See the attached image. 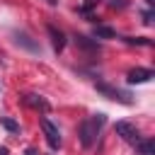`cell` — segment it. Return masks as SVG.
<instances>
[{
	"instance_id": "5bb4252c",
	"label": "cell",
	"mask_w": 155,
	"mask_h": 155,
	"mask_svg": "<svg viewBox=\"0 0 155 155\" xmlns=\"http://www.w3.org/2000/svg\"><path fill=\"white\" fill-rule=\"evenodd\" d=\"M143 22L145 24H153V12H143Z\"/></svg>"
},
{
	"instance_id": "30bf717a",
	"label": "cell",
	"mask_w": 155,
	"mask_h": 155,
	"mask_svg": "<svg viewBox=\"0 0 155 155\" xmlns=\"http://www.w3.org/2000/svg\"><path fill=\"white\" fill-rule=\"evenodd\" d=\"M94 36L97 39H114V29L111 27H104V24H97L94 27Z\"/></svg>"
},
{
	"instance_id": "4fadbf2b",
	"label": "cell",
	"mask_w": 155,
	"mask_h": 155,
	"mask_svg": "<svg viewBox=\"0 0 155 155\" xmlns=\"http://www.w3.org/2000/svg\"><path fill=\"white\" fill-rule=\"evenodd\" d=\"M126 41H128V44H140V46H150V44H153V41L145 39V36H136V39H133V36H126Z\"/></svg>"
},
{
	"instance_id": "52a82bcc",
	"label": "cell",
	"mask_w": 155,
	"mask_h": 155,
	"mask_svg": "<svg viewBox=\"0 0 155 155\" xmlns=\"http://www.w3.org/2000/svg\"><path fill=\"white\" fill-rule=\"evenodd\" d=\"M15 41H17V44H22L24 48H29L31 53H41V46H39L36 41H31V36H29V34H24V31H15Z\"/></svg>"
},
{
	"instance_id": "7a4b0ae2",
	"label": "cell",
	"mask_w": 155,
	"mask_h": 155,
	"mask_svg": "<svg viewBox=\"0 0 155 155\" xmlns=\"http://www.w3.org/2000/svg\"><path fill=\"white\" fill-rule=\"evenodd\" d=\"M94 87H97V92H99V94H104L107 99H114V102H121V104H133L131 94H128L126 90H121V87H114V85L102 82V80H97V82H94Z\"/></svg>"
},
{
	"instance_id": "9c48e42d",
	"label": "cell",
	"mask_w": 155,
	"mask_h": 155,
	"mask_svg": "<svg viewBox=\"0 0 155 155\" xmlns=\"http://www.w3.org/2000/svg\"><path fill=\"white\" fill-rule=\"evenodd\" d=\"M136 148H138L140 155H155V140L153 138H140L136 143Z\"/></svg>"
},
{
	"instance_id": "ac0fdd59",
	"label": "cell",
	"mask_w": 155,
	"mask_h": 155,
	"mask_svg": "<svg viewBox=\"0 0 155 155\" xmlns=\"http://www.w3.org/2000/svg\"><path fill=\"white\" fill-rule=\"evenodd\" d=\"M56 2H58V0H48V5H56Z\"/></svg>"
},
{
	"instance_id": "277c9868",
	"label": "cell",
	"mask_w": 155,
	"mask_h": 155,
	"mask_svg": "<svg viewBox=\"0 0 155 155\" xmlns=\"http://www.w3.org/2000/svg\"><path fill=\"white\" fill-rule=\"evenodd\" d=\"M114 133L121 136L126 143H138V140H140V131H138L136 124H131V121H116V124H114Z\"/></svg>"
},
{
	"instance_id": "2e32d148",
	"label": "cell",
	"mask_w": 155,
	"mask_h": 155,
	"mask_svg": "<svg viewBox=\"0 0 155 155\" xmlns=\"http://www.w3.org/2000/svg\"><path fill=\"white\" fill-rule=\"evenodd\" d=\"M7 153H10V150H7L5 145H0V155H7Z\"/></svg>"
},
{
	"instance_id": "9a60e30c",
	"label": "cell",
	"mask_w": 155,
	"mask_h": 155,
	"mask_svg": "<svg viewBox=\"0 0 155 155\" xmlns=\"http://www.w3.org/2000/svg\"><path fill=\"white\" fill-rule=\"evenodd\" d=\"M24 155H36V150H34V148H27V150H24Z\"/></svg>"
},
{
	"instance_id": "e0dca14e",
	"label": "cell",
	"mask_w": 155,
	"mask_h": 155,
	"mask_svg": "<svg viewBox=\"0 0 155 155\" xmlns=\"http://www.w3.org/2000/svg\"><path fill=\"white\" fill-rule=\"evenodd\" d=\"M145 2H148V5H150V7H155V0H145Z\"/></svg>"
},
{
	"instance_id": "6da1fadb",
	"label": "cell",
	"mask_w": 155,
	"mask_h": 155,
	"mask_svg": "<svg viewBox=\"0 0 155 155\" xmlns=\"http://www.w3.org/2000/svg\"><path fill=\"white\" fill-rule=\"evenodd\" d=\"M104 121H107L104 114H92V116H87L85 121H80V126H78V138H80L82 148H92V145L97 143V136H99Z\"/></svg>"
},
{
	"instance_id": "7c38bea8",
	"label": "cell",
	"mask_w": 155,
	"mask_h": 155,
	"mask_svg": "<svg viewBox=\"0 0 155 155\" xmlns=\"http://www.w3.org/2000/svg\"><path fill=\"white\" fill-rule=\"evenodd\" d=\"M75 39H78V44H80L82 48H92V51H97V48H99V46H97V41H90L87 36H80V34H78Z\"/></svg>"
},
{
	"instance_id": "8fae6325",
	"label": "cell",
	"mask_w": 155,
	"mask_h": 155,
	"mask_svg": "<svg viewBox=\"0 0 155 155\" xmlns=\"http://www.w3.org/2000/svg\"><path fill=\"white\" fill-rule=\"evenodd\" d=\"M0 124H2L10 133H19V124H17L15 119H10V116H0Z\"/></svg>"
},
{
	"instance_id": "8992f818",
	"label": "cell",
	"mask_w": 155,
	"mask_h": 155,
	"mask_svg": "<svg viewBox=\"0 0 155 155\" xmlns=\"http://www.w3.org/2000/svg\"><path fill=\"white\" fill-rule=\"evenodd\" d=\"M46 29H48V36H51V44H53V51H56V53H61V51L65 48V34H63L61 29H56L53 24H48Z\"/></svg>"
},
{
	"instance_id": "5b68a950",
	"label": "cell",
	"mask_w": 155,
	"mask_h": 155,
	"mask_svg": "<svg viewBox=\"0 0 155 155\" xmlns=\"http://www.w3.org/2000/svg\"><path fill=\"white\" fill-rule=\"evenodd\" d=\"M150 78H153V70H150V68H133V70H128V75H126V80H128L131 85L148 82Z\"/></svg>"
},
{
	"instance_id": "3957f363",
	"label": "cell",
	"mask_w": 155,
	"mask_h": 155,
	"mask_svg": "<svg viewBox=\"0 0 155 155\" xmlns=\"http://www.w3.org/2000/svg\"><path fill=\"white\" fill-rule=\"evenodd\" d=\"M39 126H41V131H44V138H46L48 148H51V150H58V148H61V128H58L48 116H41V119H39Z\"/></svg>"
},
{
	"instance_id": "ba28073f",
	"label": "cell",
	"mask_w": 155,
	"mask_h": 155,
	"mask_svg": "<svg viewBox=\"0 0 155 155\" xmlns=\"http://www.w3.org/2000/svg\"><path fill=\"white\" fill-rule=\"evenodd\" d=\"M24 104L27 107H31V109H41V111H48L51 109V104L44 99V97H39V94H24Z\"/></svg>"
}]
</instances>
